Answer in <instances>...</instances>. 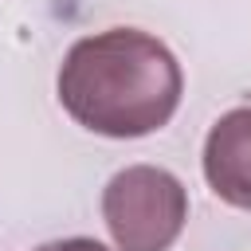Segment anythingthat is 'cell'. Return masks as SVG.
<instances>
[{"label": "cell", "instance_id": "cell-1", "mask_svg": "<svg viewBox=\"0 0 251 251\" xmlns=\"http://www.w3.org/2000/svg\"><path fill=\"white\" fill-rule=\"evenodd\" d=\"M184 75L176 55L137 27H110L78 39L59 67L63 110L102 137H145L180 106Z\"/></svg>", "mask_w": 251, "mask_h": 251}, {"label": "cell", "instance_id": "cell-2", "mask_svg": "<svg viewBox=\"0 0 251 251\" xmlns=\"http://www.w3.org/2000/svg\"><path fill=\"white\" fill-rule=\"evenodd\" d=\"M102 216L122 251H169L188 220V192L157 165H129L110 176Z\"/></svg>", "mask_w": 251, "mask_h": 251}, {"label": "cell", "instance_id": "cell-3", "mask_svg": "<svg viewBox=\"0 0 251 251\" xmlns=\"http://www.w3.org/2000/svg\"><path fill=\"white\" fill-rule=\"evenodd\" d=\"M204 176L235 208H251V106L227 110L204 141Z\"/></svg>", "mask_w": 251, "mask_h": 251}, {"label": "cell", "instance_id": "cell-4", "mask_svg": "<svg viewBox=\"0 0 251 251\" xmlns=\"http://www.w3.org/2000/svg\"><path fill=\"white\" fill-rule=\"evenodd\" d=\"M35 251H110L106 243H98V239H55V243H43V247H35Z\"/></svg>", "mask_w": 251, "mask_h": 251}]
</instances>
